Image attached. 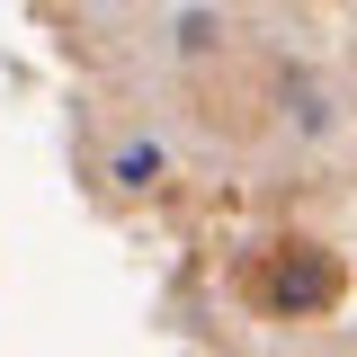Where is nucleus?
Returning a JSON list of instances; mask_svg holds the SVG:
<instances>
[{"label": "nucleus", "instance_id": "7ed1b4c3", "mask_svg": "<svg viewBox=\"0 0 357 357\" xmlns=\"http://www.w3.org/2000/svg\"><path fill=\"white\" fill-rule=\"evenodd\" d=\"M161 161H170L161 143H126V152H116V178H126V188H152V178H161Z\"/></svg>", "mask_w": 357, "mask_h": 357}, {"label": "nucleus", "instance_id": "f257e3e1", "mask_svg": "<svg viewBox=\"0 0 357 357\" xmlns=\"http://www.w3.org/2000/svg\"><path fill=\"white\" fill-rule=\"evenodd\" d=\"M331 295H340V268L312 259V250H286L277 277H268V304H277V312H321Z\"/></svg>", "mask_w": 357, "mask_h": 357}, {"label": "nucleus", "instance_id": "f03ea898", "mask_svg": "<svg viewBox=\"0 0 357 357\" xmlns=\"http://www.w3.org/2000/svg\"><path fill=\"white\" fill-rule=\"evenodd\" d=\"M215 36H223V18H215V9H178V18H170V45H178V54H206Z\"/></svg>", "mask_w": 357, "mask_h": 357}, {"label": "nucleus", "instance_id": "20e7f679", "mask_svg": "<svg viewBox=\"0 0 357 357\" xmlns=\"http://www.w3.org/2000/svg\"><path fill=\"white\" fill-rule=\"evenodd\" d=\"M286 107H295V126H304V134H331V98H321L312 81H286Z\"/></svg>", "mask_w": 357, "mask_h": 357}]
</instances>
